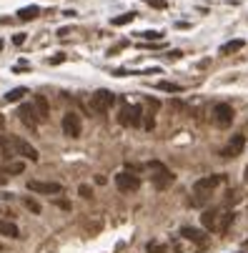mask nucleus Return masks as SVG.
Here are the masks:
<instances>
[{
	"instance_id": "nucleus-1",
	"label": "nucleus",
	"mask_w": 248,
	"mask_h": 253,
	"mask_svg": "<svg viewBox=\"0 0 248 253\" xmlns=\"http://www.w3.org/2000/svg\"><path fill=\"white\" fill-rule=\"evenodd\" d=\"M148 168L153 171V175H151L153 186H155V188H160V190H163V188H168L173 181H176V175H173V173H170V171L163 166V163L153 160V163H148Z\"/></svg>"
},
{
	"instance_id": "nucleus-2",
	"label": "nucleus",
	"mask_w": 248,
	"mask_h": 253,
	"mask_svg": "<svg viewBox=\"0 0 248 253\" xmlns=\"http://www.w3.org/2000/svg\"><path fill=\"white\" fill-rule=\"evenodd\" d=\"M221 183H223V175H206V178H201V181L193 183V190H196V196H201V201H203V198H208L211 190L218 188Z\"/></svg>"
},
{
	"instance_id": "nucleus-3",
	"label": "nucleus",
	"mask_w": 248,
	"mask_h": 253,
	"mask_svg": "<svg viewBox=\"0 0 248 253\" xmlns=\"http://www.w3.org/2000/svg\"><path fill=\"white\" fill-rule=\"evenodd\" d=\"M121 126H128V128H138L140 121H143V111L140 106H123L121 108V115H118Z\"/></svg>"
},
{
	"instance_id": "nucleus-4",
	"label": "nucleus",
	"mask_w": 248,
	"mask_h": 253,
	"mask_svg": "<svg viewBox=\"0 0 248 253\" xmlns=\"http://www.w3.org/2000/svg\"><path fill=\"white\" fill-rule=\"evenodd\" d=\"M113 103H115V95H113L110 91H95V93L91 95V108L98 111V113L110 111V108H113Z\"/></svg>"
},
{
	"instance_id": "nucleus-5",
	"label": "nucleus",
	"mask_w": 248,
	"mask_h": 253,
	"mask_svg": "<svg viewBox=\"0 0 248 253\" xmlns=\"http://www.w3.org/2000/svg\"><path fill=\"white\" fill-rule=\"evenodd\" d=\"M61 128L68 138H78L80 130H83V123H80V115L78 113H65L63 121H61Z\"/></svg>"
},
{
	"instance_id": "nucleus-6",
	"label": "nucleus",
	"mask_w": 248,
	"mask_h": 253,
	"mask_svg": "<svg viewBox=\"0 0 248 253\" xmlns=\"http://www.w3.org/2000/svg\"><path fill=\"white\" fill-rule=\"evenodd\" d=\"M115 186H118V190H123V193H136L140 188V178L136 173L123 171V173L115 175Z\"/></svg>"
},
{
	"instance_id": "nucleus-7",
	"label": "nucleus",
	"mask_w": 248,
	"mask_h": 253,
	"mask_svg": "<svg viewBox=\"0 0 248 253\" xmlns=\"http://www.w3.org/2000/svg\"><path fill=\"white\" fill-rule=\"evenodd\" d=\"M213 123L218 128H228L233 123V108L228 106V103H218V106H213Z\"/></svg>"
},
{
	"instance_id": "nucleus-8",
	"label": "nucleus",
	"mask_w": 248,
	"mask_h": 253,
	"mask_svg": "<svg viewBox=\"0 0 248 253\" xmlns=\"http://www.w3.org/2000/svg\"><path fill=\"white\" fill-rule=\"evenodd\" d=\"M18 121H20L25 128L35 130L38 123H40V115L35 113V106H20V108H18Z\"/></svg>"
},
{
	"instance_id": "nucleus-9",
	"label": "nucleus",
	"mask_w": 248,
	"mask_h": 253,
	"mask_svg": "<svg viewBox=\"0 0 248 253\" xmlns=\"http://www.w3.org/2000/svg\"><path fill=\"white\" fill-rule=\"evenodd\" d=\"M28 190L43 193V196H58V193H63V186L61 183H48V181H31L28 183Z\"/></svg>"
},
{
	"instance_id": "nucleus-10",
	"label": "nucleus",
	"mask_w": 248,
	"mask_h": 253,
	"mask_svg": "<svg viewBox=\"0 0 248 253\" xmlns=\"http://www.w3.org/2000/svg\"><path fill=\"white\" fill-rule=\"evenodd\" d=\"M243 148H246V136H243V133H238V136H231V141L221 151V156L223 158H236V156H241Z\"/></svg>"
},
{
	"instance_id": "nucleus-11",
	"label": "nucleus",
	"mask_w": 248,
	"mask_h": 253,
	"mask_svg": "<svg viewBox=\"0 0 248 253\" xmlns=\"http://www.w3.org/2000/svg\"><path fill=\"white\" fill-rule=\"evenodd\" d=\"M0 151H3L5 160L18 156V136H0Z\"/></svg>"
},
{
	"instance_id": "nucleus-12",
	"label": "nucleus",
	"mask_w": 248,
	"mask_h": 253,
	"mask_svg": "<svg viewBox=\"0 0 248 253\" xmlns=\"http://www.w3.org/2000/svg\"><path fill=\"white\" fill-rule=\"evenodd\" d=\"M218 218H221V213L216 211V208H211V211H203L201 216V223L206 231H218Z\"/></svg>"
},
{
	"instance_id": "nucleus-13",
	"label": "nucleus",
	"mask_w": 248,
	"mask_h": 253,
	"mask_svg": "<svg viewBox=\"0 0 248 253\" xmlns=\"http://www.w3.org/2000/svg\"><path fill=\"white\" fill-rule=\"evenodd\" d=\"M181 236L183 238H188V241H193V243H206V233L203 231H198V228H191V226H186V228H181Z\"/></svg>"
},
{
	"instance_id": "nucleus-14",
	"label": "nucleus",
	"mask_w": 248,
	"mask_h": 253,
	"mask_svg": "<svg viewBox=\"0 0 248 253\" xmlns=\"http://www.w3.org/2000/svg\"><path fill=\"white\" fill-rule=\"evenodd\" d=\"M18 156H25L28 160H38V151L23 138H18Z\"/></svg>"
},
{
	"instance_id": "nucleus-15",
	"label": "nucleus",
	"mask_w": 248,
	"mask_h": 253,
	"mask_svg": "<svg viewBox=\"0 0 248 253\" xmlns=\"http://www.w3.org/2000/svg\"><path fill=\"white\" fill-rule=\"evenodd\" d=\"M0 236H8V238H20V231L13 221H0Z\"/></svg>"
},
{
	"instance_id": "nucleus-16",
	"label": "nucleus",
	"mask_w": 248,
	"mask_h": 253,
	"mask_svg": "<svg viewBox=\"0 0 248 253\" xmlns=\"http://www.w3.org/2000/svg\"><path fill=\"white\" fill-rule=\"evenodd\" d=\"M233 221H236V213H233V211L221 213V218H218V233H226V231L233 226Z\"/></svg>"
},
{
	"instance_id": "nucleus-17",
	"label": "nucleus",
	"mask_w": 248,
	"mask_h": 253,
	"mask_svg": "<svg viewBox=\"0 0 248 253\" xmlns=\"http://www.w3.org/2000/svg\"><path fill=\"white\" fill-rule=\"evenodd\" d=\"M23 171H25V163L23 160H13V163H5V166H3V173H8V175H18Z\"/></svg>"
},
{
	"instance_id": "nucleus-18",
	"label": "nucleus",
	"mask_w": 248,
	"mask_h": 253,
	"mask_svg": "<svg viewBox=\"0 0 248 253\" xmlns=\"http://www.w3.org/2000/svg\"><path fill=\"white\" fill-rule=\"evenodd\" d=\"M246 46L243 40H228L226 46H221V55H231V53H238L241 48Z\"/></svg>"
},
{
	"instance_id": "nucleus-19",
	"label": "nucleus",
	"mask_w": 248,
	"mask_h": 253,
	"mask_svg": "<svg viewBox=\"0 0 248 253\" xmlns=\"http://www.w3.org/2000/svg\"><path fill=\"white\" fill-rule=\"evenodd\" d=\"M38 13H40V10H38L35 5H28V8H20V10H18V18H20V20H33Z\"/></svg>"
},
{
	"instance_id": "nucleus-20",
	"label": "nucleus",
	"mask_w": 248,
	"mask_h": 253,
	"mask_svg": "<svg viewBox=\"0 0 248 253\" xmlns=\"http://www.w3.org/2000/svg\"><path fill=\"white\" fill-rule=\"evenodd\" d=\"M48 111H50V108H48V100L43 98V95H38V98H35V113H38L40 118H48Z\"/></svg>"
},
{
	"instance_id": "nucleus-21",
	"label": "nucleus",
	"mask_w": 248,
	"mask_h": 253,
	"mask_svg": "<svg viewBox=\"0 0 248 253\" xmlns=\"http://www.w3.org/2000/svg\"><path fill=\"white\" fill-rule=\"evenodd\" d=\"M23 95H28V88H13V91H8L5 100H8V103H18Z\"/></svg>"
},
{
	"instance_id": "nucleus-22",
	"label": "nucleus",
	"mask_w": 248,
	"mask_h": 253,
	"mask_svg": "<svg viewBox=\"0 0 248 253\" xmlns=\"http://www.w3.org/2000/svg\"><path fill=\"white\" fill-rule=\"evenodd\" d=\"M158 91H166V93H181L183 88L178 83H170V80H160L158 83Z\"/></svg>"
},
{
	"instance_id": "nucleus-23",
	"label": "nucleus",
	"mask_w": 248,
	"mask_h": 253,
	"mask_svg": "<svg viewBox=\"0 0 248 253\" xmlns=\"http://www.w3.org/2000/svg\"><path fill=\"white\" fill-rule=\"evenodd\" d=\"M133 18H136V13H125V16L113 18L110 23H113V25H128V23H133Z\"/></svg>"
},
{
	"instance_id": "nucleus-24",
	"label": "nucleus",
	"mask_w": 248,
	"mask_h": 253,
	"mask_svg": "<svg viewBox=\"0 0 248 253\" xmlns=\"http://www.w3.org/2000/svg\"><path fill=\"white\" fill-rule=\"evenodd\" d=\"M140 38H143V40H151V43H155V40H160V38H163V33H160V31H145V33H140Z\"/></svg>"
},
{
	"instance_id": "nucleus-25",
	"label": "nucleus",
	"mask_w": 248,
	"mask_h": 253,
	"mask_svg": "<svg viewBox=\"0 0 248 253\" xmlns=\"http://www.w3.org/2000/svg\"><path fill=\"white\" fill-rule=\"evenodd\" d=\"M145 251H148V253H166L168 248L163 243H158V241H151L148 246H145Z\"/></svg>"
},
{
	"instance_id": "nucleus-26",
	"label": "nucleus",
	"mask_w": 248,
	"mask_h": 253,
	"mask_svg": "<svg viewBox=\"0 0 248 253\" xmlns=\"http://www.w3.org/2000/svg\"><path fill=\"white\" fill-rule=\"evenodd\" d=\"M23 203H25V208H28V211H33V213H40V203H35L33 198H23Z\"/></svg>"
},
{
	"instance_id": "nucleus-27",
	"label": "nucleus",
	"mask_w": 248,
	"mask_h": 253,
	"mask_svg": "<svg viewBox=\"0 0 248 253\" xmlns=\"http://www.w3.org/2000/svg\"><path fill=\"white\" fill-rule=\"evenodd\" d=\"M143 3H148L151 8H158V10L166 8V0H143Z\"/></svg>"
},
{
	"instance_id": "nucleus-28",
	"label": "nucleus",
	"mask_w": 248,
	"mask_h": 253,
	"mask_svg": "<svg viewBox=\"0 0 248 253\" xmlns=\"http://www.w3.org/2000/svg\"><path fill=\"white\" fill-rule=\"evenodd\" d=\"M78 193H80L83 198H93V190H91L88 186H80V188H78Z\"/></svg>"
},
{
	"instance_id": "nucleus-29",
	"label": "nucleus",
	"mask_w": 248,
	"mask_h": 253,
	"mask_svg": "<svg viewBox=\"0 0 248 253\" xmlns=\"http://www.w3.org/2000/svg\"><path fill=\"white\" fill-rule=\"evenodd\" d=\"M63 61H65V55H63V53H58V55L50 58V65H58V63H63Z\"/></svg>"
},
{
	"instance_id": "nucleus-30",
	"label": "nucleus",
	"mask_w": 248,
	"mask_h": 253,
	"mask_svg": "<svg viewBox=\"0 0 248 253\" xmlns=\"http://www.w3.org/2000/svg\"><path fill=\"white\" fill-rule=\"evenodd\" d=\"M13 43H16V46H23V43H25V33H18V35H13Z\"/></svg>"
},
{
	"instance_id": "nucleus-31",
	"label": "nucleus",
	"mask_w": 248,
	"mask_h": 253,
	"mask_svg": "<svg viewBox=\"0 0 248 253\" xmlns=\"http://www.w3.org/2000/svg\"><path fill=\"white\" fill-rule=\"evenodd\" d=\"M3 126H5V115H3V113H0V128H3Z\"/></svg>"
},
{
	"instance_id": "nucleus-32",
	"label": "nucleus",
	"mask_w": 248,
	"mask_h": 253,
	"mask_svg": "<svg viewBox=\"0 0 248 253\" xmlns=\"http://www.w3.org/2000/svg\"><path fill=\"white\" fill-rule=\"evenodd\" d=\"M5 183V175H0V186H3Z\"/></svg>"
},
{
	"instance_id": "nucleus-33",
	"label": "nucleus",
	"mask_w": 248,
	"mask_h": 253,
	"mask_svg": "<svg viewBox=\"0 0 248 253\" xmlns=\"http://www.w3.org/2000/svg\"><path fill=\"white\" fill-rule=\"evenodd\" d=\"M243 246H248V238H246V241H243Z\"/></svg>"
},
{
	"instance_id": "nucleus-34",
	"label": "nucleus",
	"mask_w": 248,
	"mask_h": 253,
	"mask_svg": "<svg viewBox=\"0 0 248 253\" xmlns=\"http://www.w3.org/2000/svg\"><path fill=\"white\" fill-rule=\"evenodd\" d=\"M246 181H248V168H246Z\"/></svg>"
},
{
	"instance_id": "nucleus-35",
	"label": "nucleus",
	"mask_w": 248,
	"mask_h": 253,
	"mask_svg": "<svg viewBox=\"0 0 248 253\" xmlns=\"http://www.w3.org/2000/svg\"><path fill=\"white\" fill-rule=\"evenodd\" d=\"M0 251H3V246H0Z\"/></svg>"
}]
</instances>
